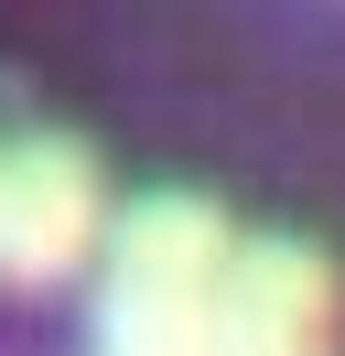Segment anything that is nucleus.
I'll use <instances>...</instances> for the list:
<instances>
[{
  "label": "nucleus",
  "mask_w": 345,
  "mask_h": 356,
  "mask_svg": "<svg viewBox=\"0 0 345 356\" xmlns=\"http://www.w3.org/2000/svg\"><path fill=\"white\" fill-rule=\"evenodd\" d=\"M345 324V281L313 238H227L205 302V346L216 356H302Z\"/></svg>",
  "instance_id": "7ed1b4c3"
},
{
  "label": "nucleus",
  "mask_w": 345,
  "mask_h": 356,
  "mask_svg": "<svg viewBox=\"0 0 345 356\" xmlns=\"http://www.w3.org/2000/svg\"><path fill=\"white\" fill-rule=\"evenodd\" d=\"M227 205L172 184V195L141 205H108L97 227V291H86V334L108 356H194L205 346V302H216V270H227Z\"/></svg>",
  "instance_id": "f257e3e1"
},
{
  "label": "nucleus",
  "mask_w": 345,
  "mask_h": 356,
  "mask_svg": "<svg viewBox=\"0 0 345 356\" xmlns=\"http://www.w3.org/2000/svg\"><path fill=\"white\" fill-rule=\"evenodd\" d=\"M97 227H108V173L86 140L22 130L0 152V281L11 291H65L97 259Z\"/></svg>",
  "instance_id": "f03ea898"
}]
</instances>
